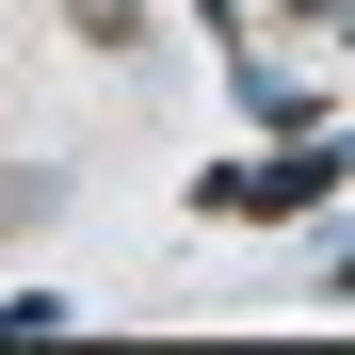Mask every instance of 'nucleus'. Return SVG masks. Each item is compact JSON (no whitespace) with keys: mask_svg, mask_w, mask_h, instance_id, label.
I'll use <instances>...</instances> for the list:
<instances>
[{"mask_svg":"<svg viewBox=\"0 0 355 355\" xmlns=\"http://www.w3.org/2000/svg\"><path fill=\"white\" fill-rule=\"evenodd\" d=\"M339 178H355V130H291L275 162H210V178H194V210H323Z\"/></svg>","mask_w":355,"mask_h":355,"instance_id":"1","label":"nucleus"},{"mask_svg":"<svg viewBox=\"0 0 355 355\" xmlns=\"http://www.w3.org/2000/svg\"><path fill=\"white\" fill-rule=\"evenodd\" d=\"M323 291H339V307H355V259H339V275H323Z\"/></svg>","mask_w":355,"mask_h":355,"instance_id":"2","label":"nucleus"}]
</instances>
